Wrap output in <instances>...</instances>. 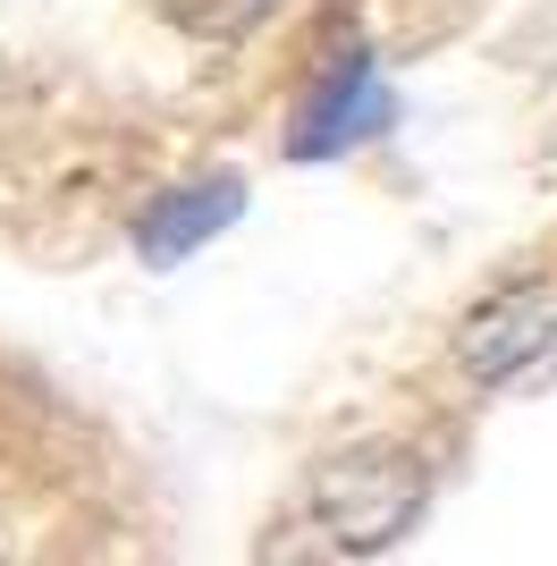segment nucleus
Wrapping results in <instances>:
<instances>
[{"label":"nucleus","mask_w":557,"mask_h":566,"mask_svg":"<svg viewBox=\"0 0 557 566\" xmlns=\"http://www.w3.org/2000/svg\"><path fill=\"white\" fill-rule=\"evenodd\" d=\"M422 499H431V473H422L414 449H347V457H329V465H313L304 507L329 533V549L371 558V549H389L422 516Z\"/></svg>","instance_id":"nucleus-1"},{"label":"nucleus","mask_w":557,"mask_h":566,"mask_svg":"<svg viewBox=\"0 0 557 566\" xmlns=\"http://www.w3.org/2000/svg\"><path fill=\"white\" fill-rule=\"evenodd\" d=\"M271 9L278 0H161V18L186 25L195 43H237V34H254Z\"/></svg>","instance_id":"nucleus-5"},{"label":"nucleus","mask_w":557,"mask_h":566,"mask_svg":"<svg viewBox=\"0 0 557 566\" xmlns=\"http://www.w3.org/2000/svg\"><path fill=\"white\" fill-rule=\"evenodd\" d=\"M245 212V178H195V187H169L153 212L136 220V254L153 262V271H178L195 245H211V237L229 229V220Z\"/></svg>","instance_id":"nucleus-4"},{"label":"nucleus","mask_w":557,"mask_h":566,"mask_svg":"<svg viewBox=\"0 0 557 566\" xmlns=\"http://www.w3.org/2000/svg\"><path fill=\"white\" fill-rule=\"evenodd\" d=\"M549 347H557V287L549 280H515V287H498V296H482L456 331V364L473 380H515Z\"/></svg>","instance_id":"nucleus-2"},{"label":"nucleus","mask_w":557,"mask_h":566,"mask_svg":"<svg viewBox=\"0 0 557 566\" xmlns=\"http://www.w3.org/2000/svg\"><path fill=\"white\" fill-rule=\"evenodd\" d=\"M380 127H389V85H380V69H371L364 51H347V60L304 94L296 136H287V144H296V161H329V153L380 136Z\"/></svg>","instance_id":"nucleus-3"}]
</instances>
